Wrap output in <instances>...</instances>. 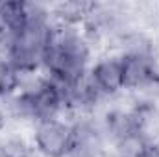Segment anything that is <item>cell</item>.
<instances>
[{"instance_id":"277c9868","label":"cell","mask_w":159,"mask_h":157,"mask_svg":"<svg viewBox=\"0 0 159 157\" xmlns=\"http://www.w3.org/2000/svg\"><path fill=\"white\" fill-rule=\"evenodd\" d=\"M111 144H113V154H111L113 157H143V154L146 152V148L152 142L143 133L131 131Z\"/></svg>"},{"instance_id":"52a82bcc","label":"cell","mask_w":159,"mask_h":157,"mask_svg":"<svg viewBox=\"0 0 159 157\" xmlns=\"http://www.w3.org/2000/svg\"><path fill=\"white\" fill-rule=\"evenodd\" d=\"M17 92V69L0 59V96Z\"/></svg>"},{"instance_id":"8992f818","label":"cell","mask_w":159,"mask_h":157,"mask_svg":"<svg viewBox=\"0 0 159 157\" xmlns=\"http://www.w3.org/2000/svg\"><path fill=\"white\" fill-rule=\"evenodd\" d=\"M0 157H34V144L22 135H7L0 141Z\"/></svg>"},{"instance_id":"5b68a950","label":"cell","mask_w":159,"mask_h":157,"mask_svg":"<svg viewBox=\"0 0 159 157\" xmlns=\"http://www.w3.org/2000/svg\"><path fill=\"white\" fill-rule=\"evenodd\" d=\"M0 17L7 28L17 35L28 22V4L26 2H0Z\"/></svg>"},{"instance_id":"ba28073f","label":"cell","mask_w":159,"mask_h":157,"mask_svg":"<svg viewBox=\"0 0 159 157\" xmlns=\"http://www.w3.org/2000/svg\"><path fill=\"white\" fill-rule=\"evenodd\" d=\"M143 157H159V142H152L143 154Z\"/></svg>"},{"instance_id":"7a4b0ae2","label":"cell","mask_w":159,"mask_h":157,"mask_svg":"<svg viewBox=\"0 0 159 157\" xmlns=\"http://www.w3.org/2000/svg\"><path fill=\"white\" fill-rule=\"evenodd\" d=\"M124 91H146L159 83V70L156 57L144 56H120Z\"/></svg>"},{"instance_id":"3957f363","label":"cell","mask_w":159,"mask_h":157,"mask_svg":"<svg viewBox=\"0 0 159 157\" xmlns=\"http://www.w3.org/2000/svg\"><path fill=\"white\" fill-rule=\"evenodd\" d=\"M91 78L94 81L98 92L104 98H113L124 91V76L120 56H106L98 59L91 69Z\"/></svg>"},{"instance_id":"6da1fadb","label":"cell","mask_w":159,"mask_h":157,"mask_svg":"<svg viewBox=\"0 0 159 157\" xmlns=\"http://www.w3.org/2000/svg\"><path fill=\"white\" fill-rule=\"evenodd\" d=\"M34 148L43 157H59L72 148V124L61 118L39 120L34 126Z\"/></svg>"}]
</instances>
